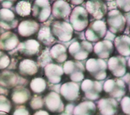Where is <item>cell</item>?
<instances>
[{
    "label": "cell",
    "instance_id": "3",
    "mask_svg": "<svg viewBox=\"0 0 130 115\" xmlns=\"http://www.w3.org/2000/svg\"><path fill=\"white\" fill-rule=\"evenodd\" d=\"M81 89L85 93L86 98L95 101L100 98V93L103 90V86L99 81L87 79L83 81Z\"/></svg>",
    "mask_w": 130,
    "mask_h": 115
},
{
    "label": "cell",
    "instance_id": "9",
    "mask_svg": "<svg viewBox=\"0 0 130 115\" xmlns=\"http://www.w3.org/2000/svg\"><path fill=\"white\" fill-rule=\"evenodd\" d=\"M79 85L71 81L63 83L61 87L60 92L65 100L69 102H73L79 98Z\"/></svg>",
    "mask_w": 130,
    "mask_h": 115
},
{
    "label": "cell",
    "instance_id": "5",
    "mask_svg": "<svg viewBox=\"0 0 130 115\" xmlns=\"http://www.w3.org/2000/svg\"><path fill=\"white\" fill-rule=\"evenodd\" d=\"M18 25V20L15 14L9 9L0 8V27L7 30L15 29Z\"/></svg>",
    "mask_w": 130,
    "mask_h": 115
},
{
    "label": "cell",
    "instance_id": "10",
    "mask_svg": "<svg viewBox=\"0 0 130 115\" xmlns=\"http://www.w3.org/2000/svg\"><path fill=\"white\" fill-rule=\"evenodd\" d=\"M96 111V106L92 101L80 103L74 108L73 115H94Z\"/></svg>",
    "mask_w": 130,
    "mask_h": 115
},
{
    "label": "cell",
    "instance_id": "1",
    "mask_svg": "<svg viewBox=\"0 0 130 115\" xmlns=\"http://www.w3.org/2000/svg\"><path fill=\"white\" fill-rule=\"evenodd\" d=\"M105 92L108 93L114 99H121L125 95L126 87L125 82L120 79H109L103 86Z\"/></svg>",
    "mask_w": 130,
    "mask_h": 115
},
{
    "label": "cell",
    "instance_id": "12",
    "mask_svg": "<svg viewBox=\"0 0 130 115\" xmlns=\"http://www.w3.org/2000/svg\"><path fill=\"white\" fill-rule=\"evenodd\" d=\"M35 24L34 21L30 19L22 21L18 27L19 35L24 37H29L33 35L36 30Z\"/></svg>",
    "mask_w": 130,
    "mask_h": 115
},
{
    "label": "cell",
    "instance_id": "7",
    "mask_svg": "<svg viewBox=\"0 0 130 115\" xmlns=\"http://www.w3.org/2000/svg\"><path fill=\"white\" fill-rule=\"evenodd\" d=\"M97 107L102 115H116L119 111V104L113 98H103L97 103Z\"/></svg>",
    "mask_w": 130,
    "mask_h": 115
},
{
    "label": "cell",
    "instance_id": "11",
    "mask_svg": "<svg viewBox=\"0 0 130 115\" xmlns=\"http://www.w3.org/2000/svg\"><path fill=\"white\" fill-rule=\"evenodd\" d=\"M18 71L21 76L25 77L33 76L37 73L34 62L29 59H24L19 62Z\"/></svg>",
    "mask_w": 130,
    "mask_h": 115
},
{
    "label": "cell",
    "instance_id": "21",
    "mask_svg": "<svg viewBox=\"0 0 130 115\" xmlns=\"http://www.w3.org/2000/svg\"><path fill=\"white\" fill-rule=\"evenodd\" d=\"M33 115H50V113L45 110H41L39 109L36 111Z\"/></svg>",
    "mask_w": 130,
    "mask_h": 115
},
{
    "label": "cell",
    "instance_id": "22",
    "mask_svg": "<svg viewBox=\"0 0 130 115\" xmlns=\"http://www.w3.org/2000/svg\"><path fill=\"white\" fill-rule=\"evenodd\" d=\"M0 115H10L9 113L5 112H2V111H0Z\"/></svg>",
    "mask_w": 130,
    "mask_h": 115
},
{
    "label": "cell",
    "instance_id": "16",
    "mask_svg": "<svg viewBox=\"0 0 130 115\" xmlns=\"http://www.w3.org/2000/svg\"><path fill=\"white\" fill-rule=\"evenodd\" d=\"M29 105L33 110L40 109L44 106V101L41 97L34 96L30 99Z\"/></svg>",
    "mask_w": 130,
    "mask_h": 115
},
{
    "label": "cell",
    "instance_id": "6",
    "mask_svg": "<svg viewBox=\"0 0 130 115\" xmlns=\"http://www.w3.org/2000/svg\"><path fill=\"white\" fill-rule=\"evenodd\" d=\"M19 42L17 35L10 31L0 35V49L1 51H11L18 46Z\"/></svg>",
    "mask_w": 130,
    "mask_h": 115
},
{
    "label": "cell",
    "instance_id": "8",
    "mask_svg": "<svg viewBox=\"0 0 130 115\" xmlns=\"http://www.w3.org/2000/svg\"><path fill=\"white\" fill-rule=\"evenodd\" d=\"M17 85L18 78L15 72L9 70L0 71V87L10 90Z\"/></svg>",
    "mask_w": 130,
    "mask_h": 115
},
{
    "label": "cell",
    "instance_id": "4",
    "mask_svg": "<svg viewBox=\"0 0 130 115\" xmlns=\"http://www.w3.org/2000/svg\"><path fill=\"white\" fill-rule=\"evenodd\" d=\"M10 100L17 105H24L31 99V93L29 89L24 85H17L10 93Z\"/></svg>",
    "mask_w": 130,
    "mask_h": 115
},
{
    "label": "cell",
    "instance_id": "23",
    "mask_svg": "<svg viewBox=\"0 0 130 115\" xmlns=\"http://www.w3.org/2000/svg\"><path fill=\"white\" fill-rule=\"evenodd\" d=\"M0 35H1V30H0Z\"/></svg>",
    "mask_w": 130,
    "mask_h": 115
},
{
    "label": "cell",
    "instance_id": "19",
    "mask_svg": "<svg viewBox=\"0 0 130 115\" xmlns=\"http://www.w3.org/2000/svg\"><path fill=\"white\" fill-rule=\"evenodd\" d=\"M121 106L123 112L129 115V98L125 97L121 101Z\"/></svg>",
    "mask_w": 130,
    "mask_h": 115
},
{
    "label": "cell",
    "instance_id": "18",
    "mask_svg": "<svg viewBox=\"0 0 130 115\" xmlns=\"http://www.w3.org/2000/svg\"><path fill=\"white\" fill-rule=\"evenodd\" d=\"M12 115H31L28 107L24 105H18L13 108Z\"/></svg>",
    "mask_w": 130,
    "mask_h": 115
},
{
    "label": "cell",
    "instance_id": "2",
    "mask_svg": "<svg viewBox=\"0 0 130 115\" xmlns=\"http://www.w3.org/2000/svg\"><path fill=\"white\" fill-rule=\"evenodd\" d=\"M46 108L53 113H60L64 109V105L60 95L55 92L47 93L43 99Z\"/></svg>",
    "mask_w": 130,
    "mask_h": 115
},
{
    "label": "cell",
    "instance_id": "15",
    "mask_svg": "<svg viewBox=\"0 0 130 115\" xmlns=\"http://www.w3.org/2000/svg\"><path fill=\"white\" fill-rule=\"evenodd\" d=\"M13 108V104L10 100L5 95H0V111L9 114Z\"/></svg>",
    "mask_w": 130,
    "mask_h": 115
},
{
    "label": "cell",
    "instance_id": "13",
    "mask_svg": "<svg viewBox=\"0 0 130 115\" xmlns=\"http://www.w3.org/2000/svg\"><path fill=\"white\" fill-rule=\"evenodd\" d=\"M31 90L35 93L41 94L44 92L46 88V82L42 78H35L30 83Z\"/></svg>",
    "mask_w": 130,
    "mask_h": 115
},
{
    "label": "cell",
    "instance_id": "20",
    "mask_svg": "<svg viewBox=\"0 0 130 115\" xmlns=\"http://www.w3.org/2000/svg\"><path fill=\"white\" fill-rule=\"evenodd\" d=\"M15 1H0V6L1 8L9 9L15 4Z\"/></svg>",
    "mask_w": 130,
    "mask_h": 115
},
{
    "label": "cell",
    "instance_id": "14",
    "mask_svg": "<svg viewBox=\"0 0 130 115\" xmlns=\"http://www.w3.org/2000/svg\"><path fill=\"white\" fill-rule=\"evenodd\" d=\"M30 4L25 1H19L17 3L15 6V11L16 14L20 17H26L28 16L30 13Z\"/></svg>",
    "mask_w": 130,
    "mask_h": 115
},
{
    "label": "cell",
    "instance_id": "17",
    "mask_svg": "<svg viewBox=\"0 0 130 115\" xmlns=\"http://www.w3.org/2000/svg\"><path fill=\"white\" fill-rule=\"evenodd\" d=\"M10 59L4 51L0 50V71L6 70L9 65Z\"/></svg>",
    "mask_w": 130,
    "mask_h": 115
}]
</instances>
